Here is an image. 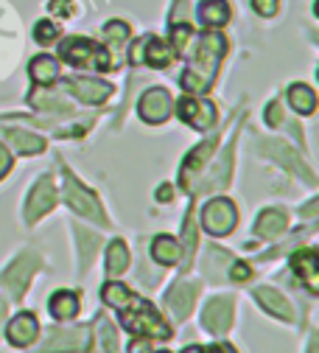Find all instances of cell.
Listing matches in <instances>:
<instances>
[{
  "label": "cell",
  "instance_id": "obj_25",
  "mask_svg": "<svg viewBox=\"0 0 319 353\" xmlns=\"http://www.w3.org/2000/svg\"><path fill=\"white\" fill-rule=\"evenodd\" d=\"M6 141L20 154H39V152H45V141L39 135H31V132H25V129H6Z\"/></svg>",
  "mask_w": 319,
  "mask_h": 353
},
{
  "label": "cell",
  "instance_id": "obj_33",
  "mask_svg": "<svg viewBox=\"0 0 319 353\" xmlns=\"http://www.w3.org/2000/svg\"><path fill=\"white\" fill-rule=\"evenodd\" d=\"M104 37H107L110 46H118V42H123V39L129 37V26H126L123 20H110V23L104 26Z\"/></svg>",
  "mask_w": 319,
  "mask_h": 353
},
{
  "label": "cell",
  "instance_id": "obj_23",
  "mask_svg": "<svg viewBox=\"0 0 319 353\" xmlns=\"http://www.w3.org/2000/svg\"><path fill=\"white\" fill-rule=\"evenodd\" d=\"M196 14H199V23L202 26L221 28L227 20H230V6H227V0H202Z\"/></svg>",
  "mask_w": 319,
  "mask_h": 353
},
{
  "label": "cell",
  "instance_id": "obj_11",
  "mask_svg": "<svg viewBox=\"0 0 319 353\" xmlns=\"http://www.w3.org/2000/svg\"><path fill=\"white\" fill-rule=\"evenodd\" d=\"M56 202V188H54V180L51 176H42V180L31 188L28 199H25V222L34 225L37 219H42L45 213H48Z\"/></svg>",
  "mask_w": 319,
  "mask_h": 353
},
{
  "label": "cell",
  "instance_id": "obj_29",
  "mask_svg": "<svg viewBox=\"0 0 319 353\" xmlns=\"http://www.w3.org/2000/svg\"><path fill=\"white\" fill-rule=\"evenodd\" d=\"M132 292L121 283V281H107L104 286H101V300L107 303V305H112V308H118V312H121V308H126L129 303H132Z\"/></svg>",
  "mask_w": 319,
  "mask_h": 353
},
{
  "label": "cell",
  "instance_id": "obj_21",
  "mask_svg": "<svg viewBox=\"0 0 319 353\" xmlns=\"http://www.w3.org/2000/svg\"><path fill=\"white\" fill-rule=\"evenodd\" d=\"M152 258L160 263V267H174V263L182 261V244L174 236H157L152 241Z\"/></svg>",
  "mask_w": 319,
  "mask_h": 353
},
{
  "label": "cell",
  "instance_id": "obj_31",
  "mask_svg": "<svg viewBox=\"0 0 319 353\" xmlns=\"http://www.w3.org/2000/svg\"><path fill=\"white\" fill-rule=\"evenodd\" d=\"M96 320H99V331H101L104 350H107V353H118V331H115L112 320H110V317H104V314H99Z\"/></svg>",
  "mask_w": 319,
  "mask_h": 353
},
{
  "label": "cell",
  "instance_id": "obj_8",
  "mask_svg": "<svg viewBox=\"0 0 319 353\" xmlns=\"http://www.w3.org/2000/svg\"><path fill=\"white\" fill-rule=\"evenodd\" d=\"M176 110H179V118L185 121L188 126H194L196 132H207L218 121L216 104L207 101V99H199V96H182L179 104H176Z\"/></svg>",
  "mask_w": 319,
  "mask_h": 353
},
{
  "label": "cell",
  "instance_id": "obj_32",
  "mask_svg": "<svg viewBox=\"0 0 319 353\" xmlns=\"http://www.w3.org/2000/svg\"><path fill=\"white\" fill-rule=\"evenodd\" d=\"M59 37V28L51 23V20H39L34 26V39L39 42V46H51V42Z\"/></svg>",
  "mask_w": 319,
  "mask_h": 353
},
{
  "label": "cell",
  "instance_id": "obj_46",
  "mask_svg": "<svg viewBox=\"0 0 319 353\" xmlns=\"http://www.w3.org/2000/svg\"><path fill=\"white\" fill-rule=\"evenodd\" d=\"M160 353H171V350H160Z\"/></svg>",
  "mask_w": 319,
  "mask_h": 353
},
{
  "label": "cell",
  "instance_id": "obj_9",
  "mask_svg": "<svg viewBox=\"0 0 319 353\" xmlns=\"http://www.w3.org/2000/svg\"><path fill=\"white\" fill-rule=\"evenodd\" d=\"M171 110H174L171 93L163 90V87H152V90H146L143 99L138 101V115L146 123H165L168 115H171Z\"/></svg>",
  "mask_w": 319,
  "mask_h": 353
},
{
  "label": "cell",
  "instance_id": "obj_5",
  "mask_svg": "<svg viewBox=\"0 0 319 353\" xmlns=\"http://www.w3.org/2000/svg\"><path fill=\"white\" fill-rule=\"evenodd\" d=\"M65 199H68V205H70L76 213H81V216H87V219H93V222H99L101 228L110 225V219L104 216V210H101L96 194L90 191V188H84V185L76 180V176H70L68 168H65Z\"/></svg>",
  "mask_w": 319,
  "mask_h": 353
},
{
  "label": "cell",
  "instance_id": "obj_20",
  "mask_svg": "<svg viewBox=\"0 0 319 353\" xmlns=\"http://www.w3.org/2000/svg\"><path fill=\"white\" fill-rule=\"evenodd\" d=\"M174 48H171V42H163L160 37H146L143 39V65L149 68H168L174 62Z\"/></svg>",
  "mask_w": 319,
  "mask_h": 353
},
{
  "label": "cell",
  "instance_id": "obj_16",
  "mask_svg": "<svg viewBox=\"0 0 319 353\" xmlns=\"http://www.w3.org/2000/svg\"><path fill=\"white\" fill-rule=\"evenodd\" d=\"M252 294H255L258 305L266 308L269 314H275V317L283 320V323H294V308H291V303H289L280 292H275L271 286H258Z\"/></svg>",
  "mask_w": 319,
  "mask_h": 353
},
{
  "label": "cell",
  "instance_id": "obj_7",
  "mask_svg": "<svg viewBox=\"0 0 319 353\" xmlns=\"http://www.w3.org/2000/svg\"><path fill=\"white\" fill-rule=\"evenodd\" d=\"M238 225V210L230 199H213L202 208V228L210 236H227L233 233V228Z\"/></svg>",
  "mask_w": 319,
  "mask_h": 353
},
{
  "label": "cell",
  "instance_id": "obj_1",
  "mask_svg": "<svg viewBox=\"0 0 319 353\" xmlns=\"http://www.w3.org/2000/svg\"><path fill=\"white\" fill-rule=\"evenodd\" d=\"M224 51H227V42H224V37L218 31L202 34L199 42H196V48L188 51L191 68H185L182 76H179L182 90H188L191 96H202L216 79V70H218V62H221Z\"/></svg>",
  "mask_w": 319,
  "mask_h": 353
},
{
  "label": "cell",
  "instance_id": "obj_26",
  "mask_svg": "<svg viewBox=\"0 0 319 353\" xmlns=\"http://www.w3.org/2000/svg\"><path fill=\"white\" fill-rule=\"evenodd\" d=\"M289 104L297 115H313L316 110V93L308 84H291L289 87Z\"/></svg>",
  "mask_w": 319,
  "mask_h": 353
},
{
  "label": "cell",
  "instance_id": "obj_2",
  "mask_svg": "<svg viewBox=\"0 0 319 353\" xmlns=\"http://www.w3.org/2000/svg\"><path fill=\"white\" fill-rule=\"evenodd\" d=\"M121 325L134 336L171 339V325L154 312V305L149 300H141V297H132V303L121 308Z\"/></svg>",
  "mask_w": 319,
  "mask_h": 353
},
{
  "label": "cell",
  "instance_id": "obj_45",
  "mask_svg": "<svg viewBox=\"0 0 319 353\" xmlns=\"http://www.w3.org/2000/svg\"><path fill=\"white\" fill-rule=\"evenodd\" d=\"M3 317H6V300L0 297V320H3Z\"/></svg>",
  "mask_w": 319,
  "mask_h": 353
},
{
  "label": "cell",
  "instance_id": "obj_37",
  "mask_svg": "<svg viewBox=\"0 0 319 353\" xmlns=\"http://www.w3.org/2000/svg\"><path fill=\"white\" fill-rule=\"evenodd\" d=\"M266 123H269V126H280V123H283V110H280L278 101H271V104L266 107Z\"/></svg>",
  "mask_w": 319,
  "mask_h": 353
},
{
  "label": "cell",
  "instance_id": "obj_34",
  "mask_svg": "<svg viewBox=\"0 0 319 353\" xmlns=\"http://www.w3.org/2000/svg\"><path fill=\"white\" fill-rule=\"evenodd\" d=\"M278 6H280V0H252V9L260 17H275L278 14Z\"/></svg>",
  "mask_w": 319,
  "mask_h": 353
},
{
  "label": "cell",
  "instance_id": "obj_39",
  "mask_svg": "<svg viewBox=\"0 0 319 353\" xmlns=\"http://www.w3.org/2000/svg\"><path fill=\"white\" fill-rule=\"evenodd\" d=\"M129 353H152V339L138 336L134 342H129Z\"/></svg>",
  "mask_w": 319,
  "mask_h": 353
},
{
  "label": "cell",
  "instance_id": "obj_3",
  "mask_svg": "<svg viewBox=\"0 0 319 353\" xmlns=\"http://www.w3.org/2000/svg\"><path fill=\"white\" fill-rule=\"evenodd\" d=\"M59 57L62 62H68L70 68H87V70H110L112 59H110V51L96 46L93 39H87V37H70L65 39L62 46H59Z\"/></svg>",
  "mask_w": 319,
  "mask_h": 353
},
{
  "label": "cell",
  "instance_id": "obj_18",
  "mask_svg": "<svg viewBox=\"0 0 319 353\" xmlns=\"http://www.w3.org/2000/svg\"><path fill=\"white\" fill-rule=\"evenodd\" d=\"M216 146H218V138H210V141H205L202 146H196V149L185 157V165H182V171H179V183H182V188H188V185L194 183V176L205 168V163H207V157L213 154Z\"/></svg>",
  "mask_w": 319,
  "mask_h": 353
},
{
  "label": "cell",
  "instance_id": "obj_14",
  "mask_svg": "<svg viewBox=\"0 0 319 353\" xmlns=\"http://www.w3.org/2000/svg\"><path fill=\"white\" fill-rule=\"evenodd\" d=\"M39 336V323L31 312H20L9 325H6V339L14 345V347H28L34 345Z\"/></svg>",
  "mask_w": 319,
  "mask_h": 353
},
{
  "label": "cell",
  "instance_id": "obj_44",
  "mask_svg": "<svg viewBox=\"0 0 319 353\" xmlns=\"http://www.w3.org/2000/svg\"><path fill=\"white\" fill-rule=\"evenodd\" d=\"M316 339H319V336L313 334V336H311V345H308V353H316Z\"/></svg>",
  "mask_w": 319,
  "mask_h": 353
},
{
  "label": "cell",
  "instance_id": "obj_40",
  "mask_svg": "<svg viewBox=\"0 0 319 353\" xmlns=\"http://www.w3.org/2000/svg\"><path fill=\"white\" fill-rule=\"evenodd\" d=\"M202 353H236V347H233L230 342H216V345H210V347H205Z\"/></svg>",
  "mask_w": 319,
  "mask_h": 353
},
{
  "label": "cell",
  "instance_id": "obj_28",
  "mask_svg": "<svg viewBox=\"0 0 319 353\" xmlns=\"http://www.w3.org/2000/svg\"><path fill=\"white\" fill-rule=\"evenodd\" d=\"M230 252L221 250V247H207L205 252V275H210V281H221L224 270L230 267Z\"/></svg>",
  "mask_w": 319,
  "mask_h": 353
},
{
  "label": "cell",
  "instance_id": "obj_43",
  "mask_svg": "<svg viewBox=\"0 0 319 353\" xmlns=\"http://www.w3.org/2000/svg\"><path fill=\"white\" fill-rule=\"evenodd\" d=\"M202 350H205L202 345H188V347H185V350H182V353H202Z\"/></svg>",
  "mask_w": 319,
  "mask_h": 353
},
{
  "label": "cell",
  "instance_id": "obj_17",
  "mask_svg": "<svg viewBox=\"0 0 319 353\" xmlns=\"http://www.w3.org/2000/svg\"><path fill=\"white\" fill-rule=\"evenodd\" d=\"M291 270H294L297 278L308 286V292L316 294V275H319V258H316V250H311V247L294 250V255H291Z\"/></svg>",
  "mask_w": 319,
  "mask_h": 353
},
{
  "label": "cell",
  "instance_id": "obj_19",
  "mask_svg": "<svg viewBox=\"0 0 319 353\" xmlns=\"http://www.w3.org/2000/svg\"><path fill=\"white\" fill-rule=\"evenodd\" d=\"M79 305H81V303H79V294H76V292L59 289V292H54L51 300H48V312H51L54 320L70 323V320L79 314Z\"/></svg>",
  "mask_w": 319,
  "mask_h": 353
},
{
  "label": "cell",
  "instance_id": "obj_41",
  "mask_svg": "<svg viewBox=\"0 0 319 353\" xmlns=\"http://www.w3.org/2000/svg\"><path fill=\"white\" fill-rule=\"evenodd\" d=\"M154 199H157V202H171V199H174V194H171V188H168V185H163V188H157Z\"/></svg>",
  "mask_w": 319,
  "mask_h": 353
},
{
  "label": "cell",
  "instance_id": "obj_15",
  "mask_svg": "<svg viewBox=\"0 0 319 353\" xmlns=\"http://www.w3.org/2000/svg\"><path fill=\"white\" fill-rule=\"evenodd\" d=\"M286 228H289V216L278 208H266L258 219H255V236L258 239H266V241H275L280 236H286Z\"/></svg>",
  "mask_w": 319,
  "mask_h": 353
},
{
  "label": "cell",
  "instance_id": "obj_10",
  "mask_svg": "<svg viewBox=\"0 0 319 353\" xmlns=\"http://www.w3.org/2000/svg\"><path fill=\"white\" fill-rule=\"evenodd\" d=\"M233 325V297H213L202 312V328L213 336L227 334Z\"/></svg>",
  "mask_w": 319,
  "mask_h": 353
},
{
  "label": "cell",
  "instance_id": "obj_4",
  "mask_svg": "<svg viewBox=\"0 0 319 353\" xmlns=\"http://www.w3.org/2000/svg\"><path fill=\"white\" fill-rule=\"evenodd\" d=\"M90 334H93V325H56V328H48L42 347H37L34 353H79V350H90V342H93Z\"/></svg>",
  "mask_w": 319,
  "mask_h": 353
},
{
  "label": "cell",
  "instance_id": "obj_6",
  "mask_svg": "<svg viewBox=\"0 0 319 353\" xmlns=\"http://www.w3.org/2000/svg\"><path fill=\"white\" fill-rule=\"evenodd\" d=\"M42 267V261H39V255L37 252H23L12 267L0 275V286H3L9 294H12V300H20L23 297V292L28 289V283H31V275L37 272Z\"/></svg>",
  "mask_w": 319,
  "mask_h": 353
},
{
  "label": "cell",
  "instance_id": "obj_27",
  "mask_svg": "<svg viewBox=\"0 0 319 353\" xmlns=\"http://www.w3.org/2000/svg\"><path fill=\"white\" fill-rule=\"evenodd\" d=\"M126 267H129V247L118 239V241H112L107 247V275L118 278V275L126 272Z\"/></svg>",
  "mask_w": 319,
  "mask_h": 353
},
{
  "label": "cell",
  "instance_id": "obj_24",
  "mask_svg": "<svg viewBox=\"0 0 319 353\" xmlns=\"http://www.w3.org/2000/svg\"><path fill=\"white\" fill-rule=\"evenodd\" d=\"M28 73H31L34 84H54L59 79V62L48 54H39L37 59H31Z\"/></svg>",
  "mask_w": 319,
  "mask_h": 353
},
{
  "label": "cell",
  "instance_id": "obj_13",
  "mask_svg": "<svg viewBox=\"0 0 319 353\" xmlns=\"http://www.w3.org/2000/svg\"><path fill=\"white\" fill-rule=\"evenodd\" d=\"M196 294H199V283L182 278V281H176V283L171 286V292L165 294V305L171 308V314H174L176 320H185V317L191 314V308H194Z\"/></svg>",
  "mask_w": 319,
  "mask_h": 353
},
{
  "label": "cell",
  "instance_id": "obj_22",
  "mask_svg": "<svg viewBox=\"0 0 319 353\" xmlns=\"http://www.w3.org/2000/svg\"><path fill=\"white\" fill-rule=\"evenodd\" d=\"M263 154H271V157H275V163H283L286 168L297 171V174L302 176V180L313 183V174L300 163V157L291 152V146H286V143H275V146H271V143H263Z\"/></svg>",
  "mask_w": 319,
  "mask_h": 353
},
{
  "label": "cell",
  "instance_id": "obj_42",
  "mask_svg": "<svg viewBox=\"0 0 319 353\" xmlns=\"http://www.w3.org/2000/svg\"><path fill=\"white\" fill-rule=\"evenodd\" d=\"M313 213H316V199H311L305 208H302V216H308V219H313Z\"/></svg>",
  "mask_w": 319,
  "mask_h": 353
},
{
  "label": "cell",
  "instance_id": "obj_35",
  "mask_svg": "<svg viewBox=\"0 0 319 353\" xmlns=\"http://www.w3.org/2000/svg\"><path fill=\"white\" fill-rule=\"evenodd\" d=\"M227 272H230V278H233V281H249V275H252L249 263H244V261H230V267H227Z\"/></svg>",
  "mask_w": 319,
  "mask_h": 353
},
{
  "label": "cell",
  "instance_id": "obj_30",
  "mask_svg": "<svg viewBox=\"0 0 319 353\" xmlns=\"http://www.w3.org/2000/svg\"><path fill=\"white\" fill-rule=\"evenodd\" d=\"M76 230V239H79V250H81V270L90 267V261H93V252L99 247V233H87L84 228H73Z\"/></svg>",
  "mask_w": 319,
  "mask_h": 353
},
{
  "label": "cell",
  "instance_id": "obj_38",
  "mask_svg": "<svg viewBox=\"0 0 319 353\" xmlns=\"http://www.w3.org/2000/svg\"><path fill=\"white\" fill-rule=\"evenodd\" d=\"M12 171V154H9V149L0 143V180H3V176Z\"/></svg>",
  "mask_w": 319,
  "mask_h": 353
},
{
  "label": "cell",
  "instance_id": "obj_12",
  "mask_svg": "<svg viewBox=\"0 0 319 353\" xmlns=\"http://www.w3.org/2000/svg\"><path fill=\"white\" fill-rule=\"evenodd\" d=\"M65 90H70L84 104H104L115 93V87L110 81H101V79H68Z\"/></svg>",
  "mask_w": 319,
  "mask_h": 353
},
{
  "label": "cell",
  "instance_id": "obj_36",
  "mask_svg": "<svg viewBox=\"0 0 319 353\" xmlns=\"http://www.w3.org/2000/svg\"><path fill=\"white\" fill-rule=\"evenodd\" d=\"M51 14L56 17H70L73 14V0H51Z\"/></svg>",
  "mask_w": 319,
  "mask_h": 353
}]
</instances>
